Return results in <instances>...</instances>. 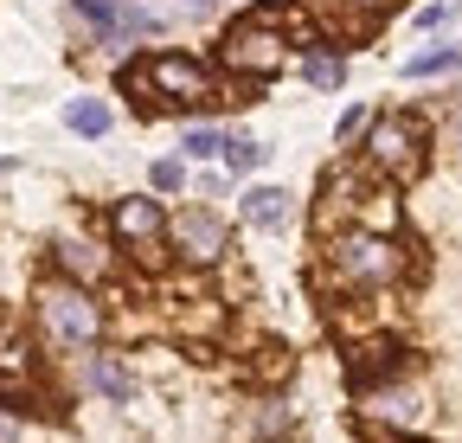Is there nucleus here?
<instances>
[{
    "mask_svg": "<svg viewBox=\"0 0 462 443\" xmlns=\"http://www.w3.org/2000/svg\"><path fill=\"white\" fill-rule=\"evenodd\" d=\"M366 129V109H346V116H340V142H354Z\"/></svg>",
    "mask_w": 462,
    "mask_h": 443,
    "instance_id": "5701e85b",
    "label": "nucleus"
},
{
    "mask_svg": "<svg viewBox=\"0 0 462 443\" xmlns=\"http://www.w3.org/2000/svg\"><path fill=\"white\" fill-rule=\"evenodd\" d=\"M187 187V168L180 161H154V193H180Z\"/></svg>",
    "mask_w": 462,
    "mask_h": 443,
    "instance_id": "412c9836",
    "label": "nucleus"
},
{
    "mask_svg": "<svg viewBox=\"0 0 462 443\" xmlns=\"http://www.w3.org/2000/svg\"><path fill=\"white\" fill-rule=\"evenodd\" d=\"M58 263H65L71 276H84V283H97V276L109 270V257H103L97 245H78V238H65V245H58Z\"/></svg>",
    "mask_w": 462,
    "mask_h": 443,
    "instance_id": "4468645a",
    "label": "nucleus"
},
{
    "mask_svg": "<svg viewBox=\"0 0 462 443\" xmlns=\"http://www.w3.org/2000/svg\"><path fill=\"white\" fill-rule=\"evenodd\" d=\"M71 7H78V20H90L109 45L142 39V32L161 26V14H154V7H135V0H71Z\"/></svg>",
    "mask_w": 462,
    "mask_h": 443,
    "instance_id": "0eeeda50",
    "label": "nucleus"
},
{
    "mask_svg": "<svg viewBox=\"0 0 462 443\" xmlns=\"http://www.w3.org/2000/svg\"><path fill=\"white\" fill-rule=\"evenodd\" d=\"M90 385H97V392H103V399H116V405H123V399L135 392V385H129V373H123V366H116L109 354H97V360H90Z\"/></svg>",
    "mask_w": 462,
    "mask_h": 443,
    "instance_id": "f3484780",
    "label": "nucleus"
},
{
    "mask_svg": "<svg viewBox=\"0 0 462 443\" xmlns=\"http://www.w3.org/2000/svg\"><path fill=\"white\" fill-rule=\"evenodd\" d=\"M392 7H398V0H328V26L346 32V39H360V32H373Z\"/></svg>",
    "mask_w": 462,
    "mask_h": 443,
    "instance_id": "9b49d317",
    "label": "nucleus"
},
{
    "mask_svg": "<svg viewBox=\"0 0 462 443\" xmlns=\"http://www.w3.org/2000/svg\"><path fill=\"white\" fill-rule=\"evenodd\" d=\"M20 430H14V418H0V443H14Z\"/></svg>",
    "mask_w": 462,
    "mask_h": 443,
    "instance_id": "393cba45",
    "label": "nucleus"
},
{
    "mask_svg": "<svg viewBox=\"0 0 462 443\" xmlns=\"http://www.w3.org/2000/svg\"><path fill=\"white\" fill-rule=\"evenodd\" d=\"M462 65V45H430V51H411L404 59V78H443Z\"/></svg>",
    "mask_w": 462,
    "mask_h": 443,
    "instance_id": "2eb2a0df",
    "label": "nucleus"
},
{
    "mask_svg": "<svg viewBox=\"0 0 462 443\" xmlns=\"http://www.w3.org/2000/svg\"><path fill=\"white\" fill-rule=\"evenodd\" d=\"M225 142H231L225 129H187V154H193V161H212V154H225Z\"/></svg>",
    "mask_w": 462,
    "mask_h": 443,
    "instance_id": "aec40b11",
    "label": "nucleus"
},
{
    "mask_svg": "<svg viewBox=\"0 0 462 443\" xmlns=\"http://www.w3.org/2000/svg\"><path fill=\"white\" fill-rule=\"evenodd\" d=\"M282 20H289V7H251L238 26L225 32L218 65L238 71V78H251V84L276 78V71L289 65V32H282Z\"/></svg>",
    "mask_w": 462,
    "mask_h": 443,
    "instance_id": "f03ea898",
    "label": "nucleus"
},
{
    "mask_svg": "<svg viewBox=\"0 0 462 443\" xmlns=\"http://www.w3.org/2000/svg\"><path fill=\"white\" fill-rule=\"evenodd\" d=\"M328 270L340 276L346 290H385V283H398L404 251L385 232H340L334 251H328Z\"/></svg>",
    "mask_w": 462,
    "mask_h": 443,
    "instance_id": "20e7f679",
    "label": "nucleus"
},
{
    "mask_svg": "<svg viewBox=\"0 0 462 443\" xmlns=\"http://www.w3.org/2000/svg\"><path fill=\"white\" fill-rule=\"evenodd\" d=\"M404 366H411V354H404L398 341H373V347H360L354 360H346L354 385H366V392H379V379H398Z\"/></svg>",
    "mask_w": 462,
    "mask_h": 443,
    "instance_id": "9d476101",
    "label": "nucleus"
},
{
    "mask_svg": "<svg viewBox=\"0 0 462 443\" xmlns=\"http://www.w3.org/2000/svg\"><path fill=\"white\" fill-rule=\"evenodd\" d=\"M245 218H251V226H263V232L289 226V193H282V187H251V193H245Z\"/></svg>",
    "mask_w": 462,
    "mask_h": 443,
    "instance_id": "f8f14e48",
    "label": "nucleus"
},
{
    "mask_svg": "<svg viewBox=\"0 0 462 443\" xmlns=\"http://www.w3.org/2000/svg\"><path fill=\"white\" fill-rule=\"evenodd\" d=\"M39 379V354L20 328H0V399H26Z\"/></svg>",
    "mask_w": 462,
    "mask_h": 443,
    "instance_id": "1a4fd4ad",
    "label": "nucleus"
},
{
    "mask_svg": "<svg viewBox=\"0 0 462 443\" xmlns=\"http://www.w3.org/2000/svg\"><path fill=\"white\" fill-rule=\"evenodd\" d=\"M373 418H379V424H398V430H411V424L424 418V405H418L411 392H379V399H373Z\"/></svg>",
    "mask_w": 462,
    "mask_h": 443,
    "instance_id": "dca6fc26",
    "label": "nucleus"
},
{
    "mask_svg": "<svg viewBox=\"0 0 462 443\" xmlns=\"http://www.w3.org/2000/svg\"><path fill=\"white\" fill-rule=\"evenodd\" d=\"M39 321L58 347H97V335H103V309L90 302L84 283H45L39 290Z\"/></svg>",
    "mask_w": 462,
    "mask_h": 443,
    "instance_id": "39448f33",
    "label": "nucleus"
},
{
    "mask_svg": "<svg viewBox=\"0 0 462 443\" xmlns=\"http://www.w3.org/2000/svg\"><path fill=\"white\" fill-rule=\"evenodd\" d=\"M180 7H187V14L199 20V14H212V7H218V0H180Z\"/></svg>",
    "mask_w": 462,
    "mask_h": 443,
    "instance_id": "b1692460",
    "label": "nucleus"
},
{
    "mask_svg": "<svg viewBox=\"0 0 462 443\" xmlns=\"http://www.w3.org/2000/svg\"><path fill=\"white\" fill-rule=\"evenodd\" d=\"M65 123H71V135H109V103L78 97V103H65Z\"/></svg>",
    "mask_w": 462,
    "mask_h": 443,
    "instance_id": "ddd939ff",
    "label": "nucleus"
},
{
    "mask_svg": "<svg viewBox=\"0 0 462 443\" xmlns=\"http://www.w3.org/2000/svg\"><path fill=\"white\" fill-rule=\"evenodd\" d=\"M173 251H180L187 263H218L225 257V218L206 212V206H187L180 218H173Z\"/></svg>",
    "mask_w": 462,
    "mask_h": 443,
    "instance_id": "6e6552de",
    "label": "nucleus"
},
{
    "mask_svg": "<svg viewBox=\"0 0 462 443\" xmlns=\"http://www.w3.org/2000/svg\"><path fill=\"white\" fill-rule=\"evenodd\" d=\"M116 84H123V97H135L142 116H161V109H193V103H218V84L199 59H187V51H154V59L142 65H123L116 71Z\"/></svg>",
    "mask_w": 462,
    "mask_h": 443,
    "instance_id": "f257e3e1",
    "label": "nucleus"
},
{
    "mask_svg": "<svg viewBox=\"0 0 462 443\" xmlns=\"http://www.w3.org/2000/svg\"><path fill=\"white\" fill-rule=\"evenodd\" d=\"M109 232L123 238V251L135 257H161V238H167V218H161V199H116L109 206Z\"/></svg>",
    "mask_w": 462,
    "mask_h": 443,
    "instance_id": "423d86ee",
    "label": "nucleus"
},
{
    "mask_svg": "<svg viewBox=\"0 0 462 443\" xmlns=\"http://www.w3.org/2000/svg\"><path fill=\"white\" fill-rule=\"evenodd\" d=\"M302 78H309L315 90H340V84H346V65L334 59V51H309V59H302Z\"/></svg>",
    "mask_w": 462,
    "mask_h": 443,
    "instance_id": "a211bd4d",
    "label": "nucleus"
},
{
    "mask_svg": "<svg viewBox=\"0 0 462 443\" xmlns=\"http://www.w3.org/2000/svg\"><path fill=\"white\" fill-rule=\"evenodd\" d=\"M430 161V123L418 109H385L366 129V174L379 180H418Z\"/></svg>",
    "mask_w": 462,
    "mask_h": 443,
    "instance_id": "7ed1b4c3",
    "label": "nucleus"
},
{
    "mask_svg": "<svg viewBox=\"0 0 462 443\" xmlns=\"http://www.w3.org/2000/svg\"><path fill=\"white\" fill-rule=\"evenodd\" d=\"M360 443H411V437H398V424H360Z\"/></svg>",
    "mask_w": 462,
    "mask_h": 443,
    "instance_id": "4be33fe9",
    "label": "nucleus"
},
{
    "mask_svg": "<svg viewBox=\"0 0 462 443\" xmlns=\"http://www.w3.org/2000/svg\"><path fill=\"white\" fill-rule=\"evenodd\" d=\"M263 154H270V148H263V142H251V135H231V142H225V161H231L238 174L263 168Z\"/></svg>",
    "mask_w": 462,
    "mask_h": 443,
    "instance_id": "6ab92c4d",
    "label": "nucleus"
}]
</instances>
